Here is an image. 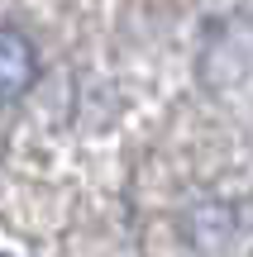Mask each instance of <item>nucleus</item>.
Returning <instances> with one entry per match:
<instances>
[{
	"label": "nucleus",
	"instance_id": "nucleus-1",
	"mask_svg": "<svg viewBox=\"0 0 253 257\" xmlns=\"http://www.w3.org/2000/svg\"><path fill=\"white\" fill-rule=\"evenodd\" d=\"M38 76V53L19 29H0V100H19Z\"/></svg>",
	"mask_w": 253,
	"mask_h": 257
}]
</instances>
